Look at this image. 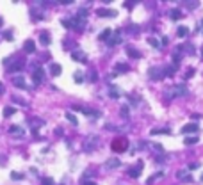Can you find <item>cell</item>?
<instances>
[{
  "mask_svg": "<svg viewBox=\"0 0 203 185\" xmlns=\"http://www.w3.org/2000/svg\"><path fill=\"white\" fill-rule=\"evenodd\" d=\"M61 4H62V6H70V4H72V0H62Z\"/></svg>",
  "mask_w": 203,
  "mask_h": 185,
  "instance_id": "37",
  "label": "cell"
},
{
  "mask_svg": "<svg viewBox=\"0 0 203 185\" xmlns=\"http://www.w3.org/2000/svg\"><path fill=\"white\" fill-rule=\"evenodd\" d=\"M32 78H34V84H41V82L45 80V70L41 68V66H34Z\"/></svg>",
  "mask_w": 203,
  "mask_h": 185,
  "instance_id": "2",
  "label": "cell"
},
{
  "mask_svg": "<svg viewBox=\"0 0 203 185\" xmlns=\"http://www.w3.org/2000/svg\"><path fill=\"white\" fill-rule=\"evenodd\" d=\"M50 71H52V75H61V66L57 62H54V64L50 66Z\"/></svg>",
  "mask_w": 203,
  "mask_h": 185,
  "instance_id": "18",
  "label": "cell"
},
{
  "mask_svg": "<svg viewBox=\"0 0 203 185\" xmlns=\"http://www.w3.org/2000/svg\"><path fill=\"white\" fill-rule=\"evenodd\" d=\"M191 132H198V123H187L185 126H182V134H191Z\"/></svg>",
  "mask_w": 203,
  "mask_h": 185,
  "instance_id": "6",
  "label": "cell"
},
{
  "mask_svg": "<svg viewBox=\"0 0 203 185\" xmlns=\"http://www.w3.org/2000/svg\"><path fill=\"white\" fill-rule=\"evenodd\" d=\"M198 166H200V164L192 162V164H189V169H198Z\"/></svg>",
  "mask_w": 203,
  "mask_h": 185,
  "instance_id": "35",
  "label": "cell"
},
{
  "mask_svg": "<svg viewBox=\"0 0 203 185\" xmlns=\"http://www.w3.org/2000/svg\"><path fill=\"white\" fill-rule=\"evenodd\" d=\"M86 185H94V183H89V182H86Z\"/></svg>",
  "mask_w": 203,
  "mask_h": 185,
  "instance_id": "39",
  "label": "cell"
},
{
  "mask_svg": "<svg viewBox=\"0 0 203 185\" xmlns=\"http://www.w3.org/2000/svg\"><path fill=\"white\" fill-rule=\"evenodd\" d=\"M2 92H4V86H2V84H0V94H2Z\"/></svg>",
  "mask_w": 203,
  "mask_h": 185,
  "instance_id": "38",
  "label": "cell"
},
{
  "mask_svg": "<svg viewBox=\"0 0 203 185\" xmlns=\"http://www.w3.org/2000/svg\"><path fill=\"white\" fill-rule=\"evenodd\" d=\"M13 86L20 87V89H30V87L27 86V82L23 80V77H14V78H13Z\"/></svg>",
  "mask_w": 203,
  "mask_h": 185,
  "instance_id": "4",
  "label": "cell"
},
{
  "mask_svg": "<svg viewBox=\"0 0 203 185\" xmlns=\"http://www.w3.org/2000/svg\"><path fill=\"white\" fill-rule=\"evenodd\" d=\"M116 70H118V71H128V66H125L123 62H118V66H116Z\"/></svg>",
  "mask_w": 203,
  "mask_h": 185,
  "instance_id": "27",
  "label": "cell"
},
{
  "mask_svg": "<svg viewBox=\"0 0 203 185\" xmlns=\"http://www.w3.org/2000/svg\"><path fill=\"white\" fill-rule=\"evenodd\" d=\"M126 54L130 55L132 59H139V57H141V52H137V50L132 48V46H128V48H126Z\"/></svg>",
  "mask_w": 203,
  "mask_h": 185,
  "instance_id": "15",
  "label": "cell"
},
{
  "mask_svg": "<svg viewBox=\"0 0 203 185\" xmlns=\"http://www.w3.org/2000/svg\"><path fill=\"white\" fill-rule=\"evenodd\" d=\"M169 16L173 18V20H178V18L182 16V13L178 11V9H173V11H169Z\"/></svg>",
  "mask_w": 203,
  "mask_h": 185,
  "instance_id": "23",
  "label": "cell"
},
{
  "mask_svg": "<svg viewBox=\"0 0 203 185\" xmlns=\"http://www.w3.org/2000/svg\"><path fill=\"white\" fill-rule=\"evenodd\" d=\"M148 43L152 45V46H159V43H157V41H155L153 38H150V39H148Z\"/></svg>",
  "mask_w": 203,
  "mask_h": 185,
  "instance_id": "34",
  "label": "cell"
},
{
  "mask_svg": "<svg viewBox=\"0 0 203 185\" xmlns=\"http://www.w3.org/2000/svg\"><path fill=\"white\" fill-rule=\"evenodd\" d=\"M6 39H9V41H11V39H13V34L9 32V30H7V32H6Z\"/></svg>",
  "mask_w": 203,
  "mask_h": 185,
  "instance_id": "36",
  "label": "cell"
},
{
  "mask_svg": "<svg viewBox=\"0 0 203 185\" xmlns=\"http://www.w3.org/2000/svg\"><path fill=\"white\" fill-rule=\"evenodd\" d=\"M171 92H173V96H184V94L187 92V87L184 86V84H180V86H176Z\"/></svg>",
  "mask_w": 203,
  "mask_h": 185,
  "instance_id": "8",
  "label": "cell"
},
{
  "mask_svg": "<svg viewBox=\"0 0 203 185\" xmlns=\"http://www.w3.org/2000/svg\"><path fill=\"white\" fill-rule=\"evenodd\" d=\"M0 27H2V18H0Z\"/></svg>",
  "mask_w": 203,
  "mask_h": 185,
  "instance_id": "40",
  "label": "cell"
},
{
  "mask_svg": "<svg viewBox=\"0 0 203 185\" xmlns=\"http://www.w3.org/2000/svg\"><path fill=\"white\" fill-rule=\"evenodd\" d=\"M201 180H203V176H201Z\"/></svg>",
  "mask_w": 203,
  "mask_h": 185,
  "instance_id": "42",
  "label": "cell"
},
{
  "mask_svg": "<svg viewBox=\"0 0 203 185\" xmlns=\"http://www.w3.org/2000/svg\"><path fill=\"white\" fill-rule=\"evenodd\" d=\"M86 16H88V9H80V11H78V18L86 20Z\"/></svg>",
  "mask_w": 203,
  "mask_h": 185,
  "instance_id": "30",
  "label": "cell"
},
{
  "mask_svg": "<svg viewBox=\"0 0 203 185\" xmlns=\"http://www.w3.org/2000/svg\"><path fill=\"white\" fill-rule=\"evenodd\" d=\"M155 134H169V128H153L152 135H155Z\"/></svg>",
  "mask_w": 203,
  "mask_h": 185,
  "instance_id": "22",
  "label": "cell"
},
{
  "mask_svg": "<svg viewBox=\"0 0 203 185\" xmlns=\"http://www.w3.org/2000/svg\"><path fill=\"white\" fill-rule=\"evenodd\" d=\"M39 39H41V43H43V45H50V36H48V32H41Z\"/></svg>",
  "mask_w": 203,
  "mask_h": 185,
  "instance_id": "19",
  "label": "cell"
},
{
  "mask_svg": "<svg viewBox=\"0 0 203 185\" xmlns=\"http://www.w3.org/2000/svg\"><path fill=\"white\" fill-rule=\"evenodd\" d=\"M109 34H110V29H105V30H104L102 34H100L98 38L102 39V41H107V39H109Z\"/></svg>",
  "mask_w": 203,
  "mask_h": 185,
  "instance_id": "21",
  "label": "cell"
},
{
  "mask_svg": "<svg viewBox=\"0 0 203 185\" xmlns=\"http://www.w3.org/2000/svg\"><path fill=\"white\" fill-rule=\"evenodd\" d=\"M121 162L118 160V158H109L107 162H105V167L107 169H116V167H120Z\"/></svg>",
  "mask_w": 203,
  "mask_h": 185,
  "instance_id": "9",
  "label": "cell"
},
{
  "mask_svg": "<svg viewBox=\"0 0 203 185\" xmlns=\"http://www.w3.org/2000/svg\"><path fill=\"white\" fill-rule=\"evenodd\" d=\"M23 64H25L23 61H16V62H14L13 66H9V71H18V70H22Z\"/></svg>",
  "mask_w": 203,
  "mask_h": 185,
  "instance_id": "16",
  "label": "cell"
},
{
  "mask_svg": "<svg viewBox=\"0 0 203 185\" xmlns=\"http://www.w3.org/2000/svg\"><path fill=\"white\" fill-rule=\"evenodd\" d=\"M75 82H77V84H80V82H82V73H80V71H77V73H75Z\"/></svg>",
  "mask_w": 203,
  "mask_h": 185,
  "instance_id": "31",
  "label": "cell"
},
{
  "mask_svg": "<svg viewBox=\"0 0 203 185\" xmlns=\"http://www.w3.org/2000/svg\"><path fill=\"white\" fill-rule=\"evenodd\" d=\"M141 171H143V162H137V166H136L134 169H130V171H128V174L136 178V176H139V174H141Z\"/></svg>",
  "mask_w": 203,
  "mask_h": 185,
  "instance_id": "10",
  "label": "cell"
},
{
  "mask_svg": "<svg viewBox=\"0 0 203 185\" xmlns=\"http://www.w3.org/2000/svg\"><path fill=\"white\" fill-rule=\"evenodd\" d=\"M198 137H185V144H196Z\"/></svg>",
  "mask_w": 203,
  "mask_h": 185,
  "instance_id": "28",
  "label": "cell"
},
{
  "mask_svg": "<svg viewBox=\"0 0 203 185\" xmlns=\"http://www.w3.org/2000/svg\"><path fill=\"white\" fill-rule=\"evenodd\" d=\"M187 34H189V29H187V27H178V36L185 38Z\"/></svg>",
  "mask_w": 203,
  "mask_h": 185,
  "instance_id": "24",
  "label": "cell"
},
{
  "mask_svg": "<svg viewBox=\"0 0 203 185\" xmlns=\"http://www.w3.org/2000/svg\"><path fill=\"white\" fill-rule=\"evenodd\" d=\"M73 109H75V110H80V112L91 116V118H100V112H98V110H91V109H88V107H78V105H75Z\"/></svg>",
  "mask_w": 203,
  "mask_h": 185,
  "instance_id": "3",
  "label": "cell"
},
{
  "mask_svg": "<svg viewBox=\"0 0 203 185\" xmlns=\"http://www.w3.org/2000/svg\"><path fill=\"white\" fill-rule=\"evenodd\" d=\"M148 75L153 78V80H159V78H162L164 77V71L162 70H157V68H152V70L148 71Z\"/></svg>",
  "mask_w": 203,
  "mask_h": 185,
  "instance_id": "5",
  "label": "cell"
},
{
  "mask_svg": "<svg viewBox=\"0 0 203 185\" xmlns=\"http://www.w3.org/2000/svg\"><path fill=\"white\" fill-rule=\"evenodd\" d=\"M201 30H203V20H201Z\"/></svg>",
  "mask_w": 203,
  "mask_h": 185,
  "instance_id": "41",
  "label": "cell"
},
{
  "mask_svg": "<svg viewBox=\"0 0 203 185\" xmlns=\"http://www.w3.org/2000/svg\"><path fill=\"white\" fill-rule=\"evenodd\" d=\"M109 96H110V98H118V96H120V91H118V89H110Z\"/></svg>",
  "mask_w": 203,
  "mask_h": 185,
  "instance_id": "29",
  "label": "cell"
},
{
  "mask_svg": "<svg viewBox=\"0 0 203 185\" xmlns=\"http://www.w3.org/2000/svg\"><path fill=\"white\" fill-rule=\"evenodd\" d=\"M107 43H109L110 46H114V45H120V43H121V36H120V32L114 34V38H109V39H107Z\"/></svg>",
  "mask_w": 203,
  "mask_h": 185,
  "instance_id": "14",
  "label": "cell"
},
{
  "mask_svg": "<svg viewBox=\"0 0 203 185\" xmlns=\"http://www.w3.org/2000/svg\"><path fill=\"white\" fill-rule=\"evenodd\" d=\"M9 134H11V135H14V137H22L23 135V130L20 128V126H11V128H9Z\"/></svg>",
  "mask_w": 203,
  "mask_h": 185,
  "instance_id": "13",
  "label": "cell"
},
{
  "mask_svg": "<svg viewBox=\"0 0 203 185\" xmlns=\"http://www.w3.org/2000/svg\"><path fill=\"white\" fill-rule=\"evenodd\" d=\"M73 59H80V61H86V55L80 54V52H73Z\"/></svg>",
  "mask_w": 203,
  "mask_h": 185,
  "instance_id": "25",
  "label": "cell"
},
{
  "mask_svg": "<svg viewBox=\"0 0 203 185\" xmlns=\"http://www.w3.org/2000/svg\"><path fill=\"white\" fill-rule=\"evenodd\" d=\"M43 185H54V180H50V178H43Z\"/></svg>",
  "mask_w": 203,
  "mask_h": 185,
  "instance_id": "33",
  "label": "cell"
},
{
  "mask_svg": "<svg viewBox=\"0 0 203 185\" xmlns=\"http://www.w3.org/2000/svg\"><path fill=\"white\" fill-rule=\"evenodd\" d=\"M98 144H100V137L98 135H89L88 139L84 141V150H86V151H93Z\"/></svg>",
  "mask_w": 203,
  "mask_h": 185,
  "instance_id": "1",
  "label": "cell"
},
{
  "mask_svg": "<svg viewBox=\"0 0 203 185\" xmlns=\"http://www.w3.org/2000/svg\"><path fill=\"white\" fill-rule=\"evenodd\" d=\"M14 112H16L14 107H6V109H4V118H9V116H13Z\"/></svg>",
  "mask_w": 203,
  "mask_h": 185,
  "instance_id": "20",
  "label": "cell"
},
{
  "mask_svg": "<svg viewBox=\"0 0 203 185\" xmlns=\"http://www.w3.org/2000/svg\"><path fill=\"white\" fill-rule=\"evenodd\" d=\"M162 174H164V173H157V174H153V176H152V178H150V180H146V183H153L155 180H157V178H160Z\"/></svg>",
  "mask_w": 203,
  "mask_h": 185,
  "instance_id": "26",
  "label": "cell"
},
{
  "mask_svg": "<svg viewBox=\"0 0 203 185\" xmlns=\"http://www.w3.org/2000/svg\"><path fill=\"white\" fill-rule=\"evenodd\" d=\"M66 119L70 121V123H72L73 126H77V125H78V121H77V118H75V116H73L72 112H66Z\"/></svg>",
  "mask_w": 203,
  "mask_h": 185,
  "instance_id": "17",
  "label": "cell"
},
{
  "mask_svg": "<svg viewBox=\"0 0 203 185\" xmlns=\"http://www.w3.org/2000/svg\"><path fill=\"white\" fill-rule=\"evenodd\" d=\"M98 16H109V18H114V16H116V11H112V9H100V11H98Z\"/></svg>",
  "mask_w": 203,
  "mask_h": 185,
  "instance_id": "12",
  "label": "cell"
},
{
  "mask_svg": "<svg viewBox=\"0 0 203 185\" xmlns=\"http://www.w3.org/2000/svg\"><path fill=\"white\" fill-rule=\"evenodd\" d=\"M11 178L13 180H22V174L20 173H11Z\"/></svg>",
  "mask_w": 203,
  "mask_h": 185,
  "instance_id": "32",
  "label": "cell"
},
{
  "mask_svg": "<svg viewBox=\"0 0 203 185\" xmlns=\"http://www.w3.org/2000/svg\"><path fill=\"white\" fill-rule=\"evenodd\" d=\"M23 50H25L27 54H34V52H36V45H34L32 39H27V41H25V45H23Z\"/></svg>",
  "mask_w": 203,
  "mask_h": 185,
  "instance_id": "7",
  "label": "cell"
},
{
  "mask_svg": "<svg viewBox=\"0 0 203 185\" xmlns=\"http://www.w3.org/2000/svg\"><path fill=\"white\" fill-rule=\"evenodd\" d=\"M112 146H114L116 151H125V148H126V141H125V139H121V141H116L114 144H112Z\"/></svg>",
  "mask_w": 203,
  "mask_h": 185,
  "instance_id": "11",
  "label": "cell"
}]
</instances>
